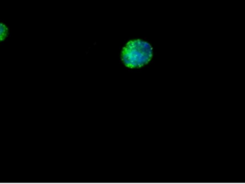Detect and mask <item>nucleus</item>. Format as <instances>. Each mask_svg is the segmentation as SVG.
<instances>
[{
    "label": "nucleus",
    "instance_id": "1",
    "mask_svg": "<svg viewBox=\"0 0 245 184\" xmlns=\"http://www.w3.org/2000/svg\"><path fill=\"white\" fill-rule=\"evenodd\" d=\"M153 58V48L147 41L134 39L128 41L122 49L120 59L129 69H140L148 65Z\"/></svg>",
    "mask_w": 245,
    "mask_h": 184
},
{
    "label": "nucleus",
    "instance_id": "2",
    "mask_svg": "<svg viewBox=\"0 0 245 184\" xmlns=\"http://www.w3.org/2000/svg\"><path fill=\"white\" fill-rule=\"evenodd\" d=\"M9 33V30L5 25L0 23V43L7 38Z\"/></svg>",
    "mask_w": 245,
    "mask_h": 184
}]
</instances>
